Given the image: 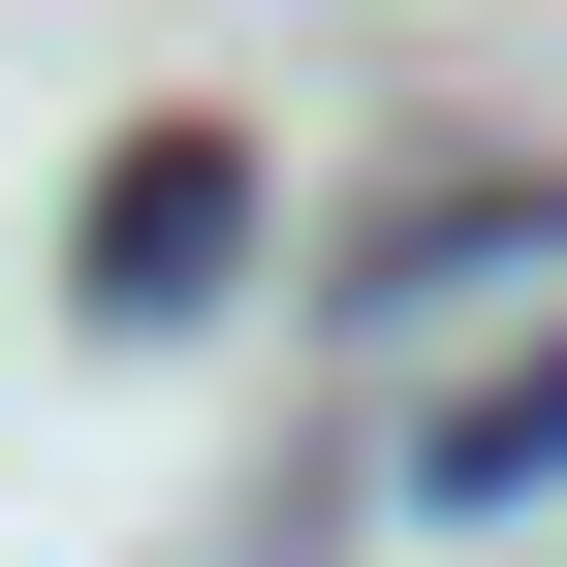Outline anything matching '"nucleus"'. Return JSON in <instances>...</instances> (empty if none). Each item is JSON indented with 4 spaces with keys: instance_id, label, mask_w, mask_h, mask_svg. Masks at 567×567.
<instances>
[{
    "instance_id": "nucleus-3",
    "label": "nucleus",
    "mask_w": 567,
    "mask_h": 567,
    "mask_svg": "<svg viewBox=\"0 0 567 567\" xmlns=\"http://www.w3.org/2000/svg\"><path fill=\"white\" fill-rule=\"evenodd\" d=\"M505 252H567V189H410L379 221V316H442V284H505Z\"/></svg>"
},
{
    "instance_id": "nucleus-1",
    "label": "nucleus",
    "mask_w": 567,
    "mask_h": 567,
    "mask_svg": "<svg viewBox=\"0 0 567 567\" xmlns=\"http://www.w3.org/2000/svg\"><path fill=\"white\" fill-rule=\"evenodd\" d=\"M221 252H252V158H221V126H126V158H95V316H189Z\"/></svg>"
},
{
    "instance_id": "nucleus-2",
    "label": "nucleus",
    "mask_w": 567,
    "mask_h": 567,
    "mask_svg": "<svg viewBox=\"0 0 567 567\" xmlns=\"http://www.w3.org/2000/svg\"><path fill=\"white\" fill-rule=\"evenodd\" d=\"M536 473H567V347H536V379H473L442 442H410V505H536Z\"/></svg>"
}]
</instances>
